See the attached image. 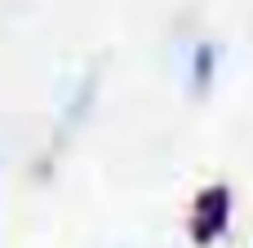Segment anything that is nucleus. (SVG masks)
<instances>
[{
    "label": "nucleus",
    "instance_id": "obj_1",
    "mask_svg": "<svg viewBox=\"0 0 253 248\" xmlns=\"http://www.w3.org/2000/svg\"><path fill=\"white\" fill-rule=\"evenodd\" d=\"M231 213H236V195L227 182H209L196 191L191 209H187V235L196 248L222 244V235L231 231Z\"/></svg>",
    "mask_w": 253,
    "mask_h": 248
},
{
    "label": "nucleus",
    "instance_id": "obj_2",
    "mask_svg": "<svg viewBox=\"0 0 253 248\" xmlns=\"http://www.w3.org/2000/svg\"><path fill=\"white\" fill-rule=\"evenodd\" d=\"M218 62H222V49H218V44L200 40V44L191 49V58H187V80H191V93H196V98H205V93L213 89Z\"/></svg>",
    "mask_w": 253,
    "mask_h": 248
}]
</instances>
